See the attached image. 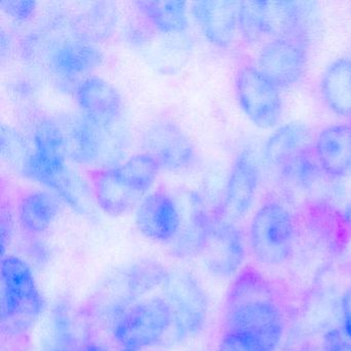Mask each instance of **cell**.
I'll return each mask as SVG.
<instances>
[{
    "label": "cell",
    "instance_id": "1",
    "mask_svg": "<svg viewBox=\"0 0 351 351\" xmlns=\"http://www.w3.org/2000/svg\"><path fill=\"white\" fill-rule=\"evenodd\" d=\"M285 330L282 313L268 285L254 271L234 281L226 300L225 332L252 339L264 351H275Z\"/></svg>",
    "mask_w": 351,
    "mask_h": 351
},
{
    "label": "cell",
    "instance_id": "2",
    "mask_svg": "<svg viewBox=\"0 0 351 351\" xmlns=\"http://www.w3.org/2000/svg\"><path fill=\"white\" fill-rule=\"evenodd\" d=\"M59 28H48L28 36L22 49L24 60L64 80L88 75L101 65L104 54L96 45L77 38L71 29L69 34H58Z\"/></svg>",
    "mask_w": 351,
    "mask_h": 351
},
{
    "label": "cell",
    "instance_id": "3",
    "mask_svg": "<svg viewBox=\"0 0 351 351\" xmlns=\"http://www.w3.org/2000/svg\"><path fill=\"white\" fill-rule=\"evenodd\" d=\"M44 299L30 265L17 256H3L0 276V314L10 337L27 334L44 310Z\"/></svg>",
    "mask_w": 351,
    "mask_h": 351
},
{
    "label": "cell",
    "instance_id": "4",
    "mask_svg": "<svg viewBox=\"0 0 351 351\" xmlns=\"http://www.w3.org/2000/svg\"><path fill=\"white\" fill-rule=\"evenodd\" d=\"M173 328V312L165 298L141 300L123 312L112 326L122 349L143 351L161 342Z\"/></svg>",
    "mask_w": 351,
    "mask_h": 351
},
{
    "label": "cell",
    "instance_id": "5",
    "mask_svg": "<svg viewBox=\"0 0 351 351\" xmlns=\"http://www.w3.org/2000/svg\"><path fill=\"white\" fill-rule=\"evenodd\" d=\"M173 312L172 334L178 342L198 335L208 316V300L202 285L186 271L169 273L163 285Z\"/></svg>",
    "mask_w": 351,
    "mask_h": 351
},
{
    "label": "cell",
    "instance_id": "6",
    "mask_svg": "<svg viewBox=\"0 0 351 351\" xmlns=\"http://www.w3.org/2000/svg\"><path fill=\"white\" fill-rule=\"evenodd\" d=\"M250 245L254 256L265 265H279L293 250L295 225L289 211L276 202L263 205L252 219Z\"/></svg>",
    "mask_w": 351,
    "mask_h": 351
},
{
    "label": "cell",
    "instance_id": "7",
    "mask_svg": "<svg viewBox=\"0 0 351 351\" xmlns=\"http://www.w3.org/2000/svg\"><path fill=\"white\" fill-rule=\"evenodd\" d=\"M301 10L289 1H239L238 28L246 40L301 36Z\"/></svg>",
    "mask_w": 351,
    "mask_h": 351
},
{
    "label": "cell",
    "instance_id": "8",
    "mask_svg": "<svg viewBox=\"0 0 351 351\" xmlns=\"http://www.w3.org/2000/svg\"><path fill=\"white\" fill-rule=\"evenodd\" d=\"M235 92L240 108L256 127L270 129L278 124L282 114L279 88L256 67L243 66L238 71Z\"/></svg>",
    "mask_w": 351,
    "mask_h": 351
},
{
    "label": "cell",
    "instance_id": "9",
    "mask_svg": "<svg viewBox=\"0 0 351 351\" xmlns=\"http://www.w3.org/2000/svg\"><path fill=\"white\" fill-rule=\"evenodd\" d=\"M141 147L161 169L169 171L190 169L198 160L194 143L178 124L170 121L149 125L141 137Z\"/></svg>",
    "mask_w": 351,
    "mask_h": 351
},
{
    "label": "cell",
    "instance_id": "10",
    "mask_svg": "<svg viewBox=\"0 0 351 351\" xmlns=\"http://www.w3.org/2000/svg\"><path fill=\"white\" fill-rule=\"evenodd\" d=\"M205 269L219 278L233 276L241 268L245 256L243 238L234 223L215 219L200 254Z\"/></svg>",
    "mask_w": 351,
    "mask_h": 351
},
{
    "label": "cell",
    "instance_id": "11",
    "mask_svg": "<svg viewBox=\"0 0 351 351\" xmlns=\"http://www.w3.org/2000/svg\"><path fill=\"white\" fill-rule=\"evenodd\" d=\"M306 65L305 45L301 36H295L267 43L258 54L256 69L279 89H285L300 81Z\"/></svg>",
    "mask_w": 351,
    "mask_h": 351
},
{
    "label": "cell",
    "instance_id": "12",
    "mask_svg": "<svg viewBox=\"0 0 351 351\" xmlns=\"http://www.w3.org/2000/svg\"><path fill=\"white\" fill-rule=\"evenodd\" d=\"M258 162L250 149H244L236 157L221 207V219L235 223L247 215L254 204L258 186Z\"/></svg>",
    "mask_w": 351,
    "mask_h": 351
},
{
    "label": "cell",
    "instance_id": "13",
    "mask_svg": "<svg viewBox=\"0 0 351 351\" xmlns=\"http://www.w3.org/2000/svg\"><path fill=\"white\" fill-rule=\"evenodd\" d=\"M75 99L81 114L97 126H114L122 118V96L102 77L91 75L82 80L75 87Z\"/></svg>",
    "mask_w": 351,
    "mask_h": 351
},
{
    "label": "cell",
    "instance_id": "14",
    "mask_svg": "<svg viewBox=\"0 0 351 351\" xmlns=\"http://www.w3.org/2000/svg\"><path fill=\"white\" fill-rule=\"evenodd\" d=\"M135 223L138 231L149 239L173 241L180 232V210L171 195L160 188L139 203Z\"/></svg>",
    "mask_w": 351,
    "mask_h": 351
},
{
    "label": "cell",
    "instance_id": "15",
    "mask_svg": "<svg viewBox=\"0 0 351 351\" xmlns=\"http://www.w3.org/2000/svg\"><path fill=\"white\" fill-rule=\"evenodd\" d=\"M168 275L169 272L158 261L141 258L131 263L119 275L118 285H116L118 291L114 293L116 300L110 307V315L117 319L135 303V300L160 285L163 287Z\"/></svg>",
    "mask_w": 351,
    "mask_h": 351
},
{
    "label": "cell",
    "instance_id": "16",
    "mask_svg": "<svg viewBox=\"0 0 351 351\" xmlns=\"http://www.w3.org/2000/svg\"><path fill=\"white\" fill-rule=\"evenodd\" d=\"M239 1L201 0L191 7L193 17L204 38L213 46L229 48L238 28Z\"/></svg>",
    "mask_w": 351,
    "mask_h": 351
},
{
    "label": "cell",
    "instance_id": "17",
    "mask_svg": "<svg viewBox=\"0 0 351 351\" xmlns=\"http://www.w3.org/2000/svg\"><path fill=\"white\" fill-rule=\"evenodd\" d=\"M314 153L320 169L332 178L351 174V126L332 125L318 134Z\"/></svg>",
    "mask_w": 351,
    "mask_h": 351
},
{
    "label": "cell",
    "instance_id": "18",
    "mask_svg": "<svg viewBox=\"0 0 351 351\" xmlns=\"http://www.w3.org/2000/svg\"><path fill=\"white\" fill-rule=\"evenodd\" d=\"M90 182L96 203L110 217H120L128 213L141 197L127 186L112 168L92 171Z\"/></svg>",
    "mask_w": 351,
    "mask_h": 351
},
{
    "label": "cell",
    "instance_id": "19",
    "mask_svg": "<svg viewBox=\"0 0 351 351\" xmlns=\"http://www.w3.org/2000/svg\"><path fill=\"white\" fill-rule=\"evenodd\" d=\"M311 131L298 123H289L275 131L266 143L267 162L281 172L308 149H312Z\"/></svg>",
    "mask_w": 351,
    "mask_h": 351
},
{
    "label": "cell",
    "instance_id": "20",
    "mask_svg": "<svg viewBox=\"0 0 351 351\" xmlns=\"http://www.w3.org/2000/svg\"><path fill=\"white\" fill-rule=\"evenodd\" d=\"M82 346L71 304L66 299L57 300L47 322L42 351H80Z\"/></svg>",
    "mask_w": 351,
    "mask_h": 351
},
{
    "label": "cell",
    "instance_id": "21",
    "mask_svg": "<svg viewBox=\"0 0 351 351\" xmlns=\"http://www.w3.org/2000/svg\"><path fill=\"white\" fill-rule=\"evenodd\" d=\"M60 210V200L46 191H30L20 198L18 219L24 231L32 235L44 233L54 223Z\"/></svg>",
    "mask_w": 351,
    "mask_h": 351
},
{
    "label": "cell",
    "instance_id": "22",
    "mask_svg": "<svg viewBox=\"0 0 351 351\" xmlns=\"http://www.w3.org/2000/svg\"><path fill=\"white\" fill-rule=\"evenodd\" d=\"M118 10L112 1L94 3L71 20L73 34L95 45L108 40L118 24Z\"/></svg>",
    "mask_w": 351,
    "mask_h": 351
},
{
    "label": "cell",
    "instance_id": "23",
    "mask_svg": "<svg viewBox=\"0 0 351 351\" xmlns=\"http://www.w3.org/2000/svg\"><path fill=\"white\" fill-rule=\"evenodd\" d=\"M134 5L145 23L161 34H182L188 29V5L184 1L141 0Z\"/></svg>",
    "mask_w": 351,
    "mask_h": 351
},
{
    "label": "cell",
    "instance_id": "24",
    "mask_svg": "<svg viewBox=\"0 0 351 351\" xmlns=\"http://www.w3.org/2000/svg\"><path fill=\"white\" fill-rule=\"evenodd\" d=\"M320 92L326 106L343 118L351 117V60L335 61L324 73Z\"/></svg>",
    "mask_w": 351,
    "mask_h": 351
},
{
    "label": "cell",
    "instance_id": "25",
    "mask_svg": "<svg viewBox=\"0 0 351 351\" xmlns=\"http://www.w3.org/2000/svg\"><path fill=\"white\" fill-rule=\"evenodd\" d=\"M112 169L127 186L139 195H143L153 186L161 167L152 156L143 152Z\"/></svg>",
    "mask_w": 351,
    "mask_h": 351
},
{
    "label": "cell",
    "instance_id": "26",
    "mask_svg": "<svg viewBox=\"0 0 351 351\" xmlns=\"http://www.w3.org/2000/svg\"><path fill=\"white\" fill-rule=\"evenodd\" d=\"M0 147L3 160L22 173L24 166L30 156L27 143L21 133L10 127L3 126Z\"/></svg>",
    "mask_w": 351,
    "mask_h": 351
},
{
    "label": "cell",
    "instance_id": "27",
    "mask_svg": "<svg viewBox=\"0 0 351 351\" xmlns=\"http://www.w3.org/2000/svg\"><path fill=\"white\" fill-rule=\"evenodd\" d=\"M0 8L15 21L26 22L36 15V3L29 0H5L0 3Z\"/></svg>",
    "mask_w": 351,
    "mask_h": 351
},
{
    "label": "cell",
    "instance_id": "28",
    "mask_svg": "<svg viewBox=\"0 0 351 351\" xmlns=\"http://www.w3.org/2000/svg\"><path fill=\"white\" fill-rule=\"evenodd\" d=\"M217 351H264L254 341L243 335L225 332L219 341Z\"/></svg>",
    "mask_w": 351,
    "mask_h": 351
},
{
    "label": "cell",
    "instance_id": "29",
    "mask_svg": "<svg viewBox=\"0 0 351 351\" xmlns=\"http://www.w3.org/2000/svg\"><path fill=\"white\" fill-rule=\"evenodd\" d=\"M324 351H351V340L344 330H330L324 337Z\"/></svg>",
    "mask_w": 351,
    "mask_h": 351
},
{
    "label": "cell",
    "instance_id": "30",
    "mask_svg": "<svg viewBox=\"0 0 351 351\" xmlns=\"http://www.w3.org/2000/svg\"><path fill=\"white\" fill-rule=\"evenodd\" d=\"M29 254L32 258L38 264L44 265L50 258V252L42 241L34 240L30 243Z\"/></svg>",
    "mask_w": 351,
    "mask_h": 351
},
{
    "label": "cell",
    "instance_id": "31",
    "mask_svg": "<svg viewBox=\"0 0 351 351\" xmlns=\"http://www.w3.org/2000/svg\"><path fill=\"white\" fill-rule=\"evenodd\" d=\"M343 320H344V332L351 340V289L344 293L342 300Z\"/></svg>",
    "mask_w": 351,
    "mask_h": 351
},
{
    "label": "cell",
    "instance_id": "32",
    "mask_svg": "<svg viewBox=\"0 0 351 351\" xmlns=\"http://www.w3.org/2000/svg\"><path fill=\"white\" fill-rule=\"evenodd\" d=\"M80 351H110L108 347L104 345L100 344L97 342H89L86 343L82 346L81 350Z\"/></svg>",
    "mask_w": 351,
    "mask_h": 351
},
{
    "label": "cell",
    "instance_id": "33",
    "mask_svg": "<svg viewBox=\"0 0 351 351\" xmlns=\"http://www.w3.org/2000/svg\"><path fill=\"white\" fill-rule=\"evenodd\" d=\"M344 219L347 225L351 228V202L347 205L346 209H345Z\"/></svg>",
    "mask_w": 351,
    "mask_h": 351
},
{
    "label": "cell",
    "instance_id": "34",
    "mask_svg": "<svg viewBox=\"0 0 351 351\" xmlns=\"http://www.w3.org/2000/svg\"><path fill=\"white\" fill-rule=\"evenodd\" d=\"M122 351H139V350H132V349H122Z\"/></svg>",
    "mask_w": 351,
    "mask_h": 351
},
{
    "label": "cell",
    "instance_id": "35",
    "mask_svg": "<svg viewBox=\"0 0 351 351\" xmlns=\"http://www.w3.org/2000/svg\"><path fill=\"white\" fill-rule=\"evenodd\" d=\"M307 351H312V350H307Z\"/></svg>",
    "mask_w": 351,
    "mask_h": 351
}]
</instances>
